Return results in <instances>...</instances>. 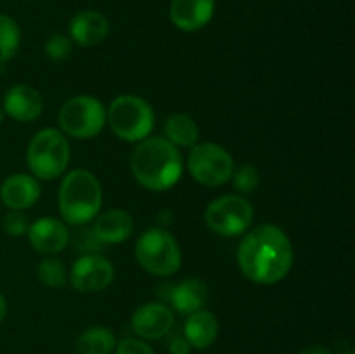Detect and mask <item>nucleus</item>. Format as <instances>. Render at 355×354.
I'll use <instances>...</instances> for the list:
<instances>
[{
	"mask_svg": "<svg viewBox=\"0 0 355 354\" xmlns=\"http://www.w3.org/2000/svg\"><path fill=\"white\" fill-rule=\"evenodd\" d=\"M238 264L250 281L274 285L288 276L293 266V246L281 228L262 224L239 243Z\"/></svg>",
	"mask_w": 355,
	"mask_h": 354,
	"instance_id": "1",
	"label": "nucleus"
},
{
	"mask_svg": "<svg viewBox=\"0 0 355 354\" xmlns=\"http://www.w3.org/2000/svg\"><path fill=\"white\" fill-rule=\"evenodd\" d=\"M130 169L141 186L151 191L170 189L182 176V156L165 137H146L139 142Z\"/></svg>",
	"mask_w": 355,
	"mask_h": 354,
	"instance_id": "2",
	"label": "nucleus"
},
{
	"mask_svg": "<svg viewBox=\"0 0 355 354\" xmlns=\"http://www.w3.org/2000/svg\"><path fill=\"white\" fill-rule=\"evenodd\" d=\"M59 212L64 222L82 226L97 217L103 205V189L92 172L76 169L69 172L59 186Z\"/></svg>",
	"mask_w": 355,
	"mask_h": 354,
	"instance_id": "3",
	"label": "nucleus"
},
{
	"mask_svg": "<svg viewBox=\"0 0 355 354\" xmlns=\"http://www.w3.org/2000/svg\"><path fill=\"white\" fill-rule=\"evenodd\" d=\"M106 120L114 135L127 142H141L155 127V111L142 97L125 94L111 101Z\"/></svg>",
	"mask_w": 355,
	"mask_h": 354,
	"instance_id": "4",
	"label": "nucleus"
},
{
	"mask_svg": "<svg viewBox=\"0 0 355 354\" xmlns=\"http://www.w3.org/2000/svg\"><path fill=\"white\" fill-rule=\"evenodd\" d=\"M28 167L38 179H55L69 163V142L58 128H44L31 137L26 149Z\"/></svg>",
	"mask_w": 355,
	"mask_h": 354,
	"instance_id": "5",
	"label": "nucleus"
},
{
	"mask_svg": "<svg viewBox=\"0 0 355 354\" xmlns=\"http://www.w3.org/2000/svg\"><path fill=\"white\" fill-rule=\"evenodd\" d=\"M135 259L142 269L155 276H172L182 262L179 243L162 228H151L139 236L135 243Z\"/></svg>",
	"mask_w": 355,
	"mask_h": 354,
	"instance_id": "6",
	"label": "nucleus"
},
{
	"mask_svg": "<svg viewBox=\"0 0 355 354\" xmlns=\"http://www.w3.org/2000/svg\"><path fill=\"white\" fill-rule=\"evenodd\" d=\"M58 121L62 134L75 139H92L106 125V110L96 97L76 96L62 104Z\"/></svg>",
	"mask_w": 355,
	"mask_h": 354,
	"instance_id": "7",
	"label": "nucleus"
},
{
	"mask_svg": "<svg viewBox=\"0 0 355 354\" xmlns=\"http://www.w3.org/2000/svg\"><path fill=\"white\" fill-rule=\"evenodd\" d=\"M187 169L193 179L203 186L215 187L229 183L234 172L231 153L215 142H198L187 156Z\"/></svg>",
	"mask_w": 355,
	"mask_h": 354,
	"instance_id": "8",
	"label": "nucleus"
},
{
	"mask_svg": "<svg viewBox=\"0 0 355 354\" xmlns=\"http://www.w3.org/2000/svg\"><path fill=\"white\" fill-rule=\"evenodd\" d=\"M205 221L220 236H239L253 221V208L248 200L236 194L215 198L205 210Z\"/></svg>",
	"mask_w": 355,
	"mask_h": 354,
	"instance_id": "9",
	"label": "nucleus"
},
{
	"mask_svg": "<svg viewBox=\"0 0 355 354\" xmlns=\"http://www.w3.org/2000/svg\"><path fill=\"white\" fill-rule=\"evenodd\" d=\"M114 280V267L113 264L103 255L96 253H87L80 257L71 267L69 273V281L73 288L83 294H96L103 292L113 283Z\"/></svg>",
	"mask_w": 355,
	"mask_h": 354,
	"instance_id": "10",
	"label": "nucleus"
},
{
	"mask_svg": "<svg viewBox=\"0 0 355 354\" xmlns=\"http://www.w3.org/2000/svg\"><path fill=\"white\" fill-rule=\"evenodd\" d=\"M173 312L162 302H149L141 305L132 316V328L141 339L158 340L172 330Z\"/></svg>",
	"mask_w": 355,
	"mask_h": 354,
	"instance_id": "11",
	"label": "nucleus"
},
{
	"mask_svg": "<svg viewBox=\"0 0 355 354\" xmlns=\"http://www.w3.org/2000/svg\"><path fill=\"white\" fill-rule=\"evenodd\" d=\"M28 239L37 252L54 255L66 248L69 242V233L64 222H61L59 219L42 217L30 226Z\"/></svg>",
	"mask_w": 355,
	"mask_h": 354,
	"instance_id": "12",
	"label": "nucleus"
},
{
	"mask_svg": "<svg viewBox=\"0 0 355 354\" xmlns=\"http://www.w3.org/2000/svg\"><path fill=\"white\" fill-rule=\"evenodd\" d=\"M3 113L17 121L37 120L44 111L42 94L31 85H14L3 96Z\"/></svg>",
	"mask_w": 355,
	"mask_h": 354,
	"instance_id": "13",
	"label": "nucleus"
},
{
	"mask_svg": "<svg viewBox=\"0 0 355 354\" xmlns=\"http://www.w3.org/2000/svg\"><path fill=\"white\" fill-rule=\"evenodd\" d=\"M215 12V0H172L170 19L179 30L198 31L207 26Z\"/></svg>",
	"mask_w": 355,
	"mask_h": 354,
	"instance_id": "14",
	"label": "nucleus"
},
{
	"mask_svg": "<svg viewBox=\"0 0 355 354\" xmlns=\"http://www.w3.org/2000/svg\"><path fill=\"white\" fill-rule=\"evenodd\" d=\"M40 198V184L30 174H12L0 187V200L10 210H26Z\"/></svg>",
	"mask_w": 355,
	"mask_h": 354,
	"instance_id": "15",
	"label": "nucleus"
},
{
	"mask_svg": "<svg viewBox=\"0 0 355 354\" xmlns=\"http://www.w3.org/2000/svg\"><path fill=\"white\" fill-rule=\"evenodd\" d=\"M110 33V21L97 10H82L69 23V37L82 47H92Z\"/></svg>",
	"mask_w": 355,
	"mask_h": 354,
	"instance_id": "16",
	"label": "nucleus"
},
{
	"mask_svg": "<svg viewBox=\"0 0 355 354\" xmlns=\"http://www.w3.org/2000/svg\"><path fill=\"white\" fill-rule=\"evenodd\" d=\"M92 233L99 243H121L134 233V219L127 210L111 208L96 219Z\"/></svg>",
	"mask_w": 355,
	"mask_h": 354,
	"instance_id": "17",
	"label": "nucleus"
},
{
	"mask_svg": "<svg viewBox=\"0 0 355 354\" xmlns=\"http://www.w3.org/2000/svg\"><path fill=\"white\" fill-rule=\"evenodd\" d=\"M184 337L194 349H207L218 337L217 316L207 309H200L187 314L184 323Z\"/></svg>",
	"mask_w": 355,
	"mask_h": 354,
	"instance_id": "18",
	"label": "nucleus"
},
{
	"mask_svg": "<svg viewBox=\"0 0 355 354\" xmlns=\"http://www.w3.org/2000/svg\"><path fill=\"white\" fill-rule=\"evenodd\" d=\"M207 297V285L196 278H189V280L180 281L177 287L170 290L168 301L177 312L191 314V312L203 309Z\"/></svg>",
	"mask_w": 355,
	"mask_h": 354,
	"instance_id": "19",
	"label": "nucleus"
},
{
	"mask_svg": "<svg viewBox=\"0 0 355 354\" xmlns=\"http://www.w3.org/2000/svg\"><path fill=\"white\" fill-rule=\"evenodd\" d=\"M163 130H165L166 141L172 142L173 146H180V148H193L200 139V128H198L196 121L189 115L184 113H177L166 118Z\"/></svg>",
	"mask_w": 355,
	"mask_h": 354,
	"instance_id": "20",
	"label": "nucleus"
},
{
	"mask_svg": "<svg viewBox=\"0 0 355 354\" xmlns=\"http://www.w3.org/2000/svg\"><path fill=\"white\" fill-rule=\"evenodd\" d=\"M116 337L106 326H90L76 339L78 354H113Z\"/></svg>",
	"mask_w": 355,
	"mask_h": 354,
	"instance_id": "21",
	"label": "nucleus"
},
{
	"mask_svg": "<svg viewBox=\"0 0 355 354\" xmlns=\"http://www.w3.org/2000/svg\"><path fill=\"white\" fill-rule=\"evenodd\" d=\"M21 44V31L12 17L0 14V62H6L17 52Z\"/></svg>",
	"mask_w": 355,
	"mask_h": 354,
	"instance_id": "22",
	"label": "nucleus"
},
{
	"mask_svg": "<svg viewBox=\"0 0 355 354\" xmlns=\"http://www.w3.org/2000/svg\"><path fill=\"white\" fill-rule=\"evenodd\" d=\"M37 278L45 287L61 288L68 281V273L61 260L55 257H47V259L40 260V264L37 266Z\"/></svg>",
	"mask_w": 355,
	"mask_h": 354,
	"instance_id": "23",
	"label": "nucleus"
},
{
	"mask_svg": "<svg viewBox=\"0 0 355 354\" xmlns=\"http://www.w3.org/2000/svg\"><path fill=\"white\" fill-rule=\"evenodd\" d=\"M231 179L236 189L241 191V193H252V191L259 186L260 174L255 167L250 165V163H245V165L234 169Z\"/></svg>",
	"mask_w": 355,
	"mask_h": 354,
	"instance_id": "24",
	"label": "nucleus"
},
{
	"mask_svg": "<svg viewBox=\"0 0 355 354\" xmlns=\"http://www.w3.org/2000/svg\"><path fill=\"white\" fill-rule=\"evenodd\" d=\"M45 56L52 61H62V59L68 58L71 54V38H68L66 35L55 33L51 38H47L44 45Z\"/></svg>",
	"mask_w": 355,
	"mask_h": 354,
	"instance_id": "25",
	"label": "nucleus"
},
{
	"mask_svg": "<svg viewBox=\"0 0 355 354\" xmlns=\"http://www.w3.org/2000/svg\"><path fill=\"white\" fill-rule=\"evenodd\" d=\"M30 219L24 214L23 210H12L3 217L2 228L3 231L9 236H14V238H19V236L28 235V229H30Z\"/></svg>",
	"mask_w": 355,
	"mask_h": 354,
	"instance_id": "26",
	"label": "nucleus"
},
{
	"mask_svg": "<svg viewBox=\"0 0 355 354\" xmlns=\"http://www.w3.org/2000/svg\"><path fill=\"white\" fill-rule=\"evenodd\" d=\"M114 354H155V351L141 339H123L114 347Z\"/></svg>",
	"mask_w": 355,
	"mask_h": 354,
	"instance_id": "27",
	"label": "nucleus"
},
{
	"mask_svg": "<svg viewBox=\"0 0 355 354\" xmlns=\"http://www.w3.org/2000/svg\"><path fill=\"white\" fill-rule=\"evenodd\" d=\"M191 349H193V347H191V344L187 342L186 337L177 335L173 337L168 344L170 354H191Z\"/></svg>",
	"mask_w": 355,
	"mask_h": 354,
	"instance_id": "28",
	"label": "nucleus"
},
{
	"mask_svg": "<svg viewBox=\"0 0 355 354\" xmlns=\"http://www.w3.org/2000/svg\"><path fill=\"white\" fill-rule=\"evenodd\" d=\"M300 354H333V353L322 346H311V347H305L304 351H300Z\"/></svg>",
	"mask_w": 355,
	"mask_h": 354,
	"instance_id": "29",
	"label": "nucleus"
},
{
	"mask_svg": "<svg viewBox=\"0 0 355 354\" xmlns=\"http://www.w3.org/2000/svg\"><path fill=\"white\" fill-rule=\"evenodd\" d=\"M6 316H7V301H6V297L0 294V323L6 319Z\"/></svg>",
	"mask_w": 355,
	"mask_h": 354,
	"instance_id": "30",
	"label": "nucleus"
},
{
	"mask_svg": "<svg viewBox=\"0 0 355 354\" xmlns=\"http://www.w3.org/2000/svg\"><path fill=\"white\" fill-rule=\"evenodd\" d=\"M3 117H6V113H3V110H2V108H0V125H2Z\"/></svg>",
	"mask_w": 355,
	"mask_h": 354,
	"instance_id": "31",
	"label": "nucleus"
},
{
	"mask_svg": "<svg viewBox=\"0 0 355 354\" xmlns=\"http://www.w3.org/2000/svg\"><path fill=\"white\" fill-rule=\"evenodd\" d=\"M343 354H355V353H354L352 349H349V351H347V353H343Z\"/></svg>",
	"mask_w": 355,
	"mask_h": 354,
	"instance_id": "32",
	"label": "nucleus"
}]
</instances>
